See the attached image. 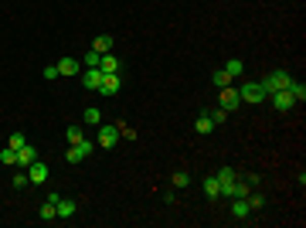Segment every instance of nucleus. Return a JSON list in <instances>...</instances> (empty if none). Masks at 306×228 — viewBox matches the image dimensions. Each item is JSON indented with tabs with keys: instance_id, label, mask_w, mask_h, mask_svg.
I'll list each match as a JSON object with an SVG mask.
<instances>
[{
	"instance_id": "7",
	"label": "nucleus",
	"mask_w": 306,
	"mask_h": 228,
	"mask_svg": "<svg viewBox=\"0 0 306 228\" xmlns=\"http://www.w3.org/2000/svg\"><path fill=\"white\" fill-rule=\"evenodd\" d=\"M99 72H102V75H119V58H116L113 51H109V55H102Z\"/></svg>"
},
{
	"instance_id": "4",
	"label": "nucleus",
	"mask_w": 306,
	"mask_h": 228,
	"mask_svg": "<svg viewBox=\"0 0 306 228\" xmlns=\"http://www.w3.org/2000/svg\"><path fill=\"white\" fill-rule=\"evenodd\" d=\"M218 106H221L225 113H231V109H238V106H242V95H238V89H231V85H225V89H221V99H218Z\"/></svg>"
},
{
	"instance_id": "5",
	"label": "nucleus",
	"mask_w": 306,
	"mask_h": 228,
	"mask_svg": "<svg viewBox=\"0 0 306 228\" xmlns=\"http://www.w3.org/2000/svg\"><path fill=\"white\" fill-rule=\"evenodd\" d=\"M92 150H95V147H92L89 140H82V143H72V147H68V164H82V160L89 157Z\"/></svg>"
},
{
	"instance_id": "8",
	"label": "nucleus",
	"mask_w": 306,
	"mask_h": 228,
	"mask_svg": "<svg viewBox=\"0 0 306 228\" xmlns=\"http://www.w3.org/2000/svg\"><path fill=\"white\" fill-rule=\"evenodd\" d=\"M119 85H123V79H119V75H102L99 92H102V95H116V92H119Z\"/></svg>"
},
{
	"instance_id": "13",
	"label": "nucleus",
	"mask_w": 306,
	"mask_h": 228,
	"mask_svg": "<svg viewBox=\"0 0 306 228\" xmlns=\"http://www.w3.org/2000/svg\"><path fill=\"white\" fill-rule=\"evenodd\" d=\"M92 51H99V55H109V51H113V38H109V35H99L95 41H92Z\"/></svg>"
},
{
	"instance_id": "19",
	"label": "nucleus",
	"mask_w": 306,
	"mask_h": 228,
	"mask_svg": "<svg viewBox=\"0 0 306 228\" xmlns=\"http://www.w3.org/2000/svg\"><path fill=\"white\" fill-rule=\"evenodd\" d=\"M231 215H235V218H249V215H252L249 201H245V198H235V205H231Z\"/></svg>"
},
{
	"instance_id": "1",
	"label": "nucleus",
	"mask_w": 306,
	"mask_h": 228,
	"mask_svg": "<svg viewBox=\"0 0 306 228\" xmlns=\"http://www.w3.org/2000/svg\"><path fill=\"white\" fill-rule=\"evenodd\" d=\"M238 95H242V103H249V106L265 103V89H262V82H242Z\"/></svg>"
},
{
	"instance_id": "26",
	"label": "nucleus",
	"mask_w": 306,
	"mask_h": 228,
	"mask_svg": "<svg viewBox=\"0 0 306 228\" xmlns=\"http://www.w3.org/2000/svg\"><path fill=\"white\" fill-rule=\"evenodd\" d=\"M208 116H211V123H215V126H221V123H225V119H228V113H225V109H221V106H218V109H211V113H208Z\"/></svg>"
},
{
	"instance_id": "23",
	"label": "nucleus",
	"mask_w": 306,
	"mask_h": 228,
	"mask_svg": "<svg viewBox=\"0 0 306 228\" xmlns=\"http://www.w3.org/2000/svg\"><path fill=\"white\" fill-rule=\"evenodd\" d=\"M0 164H7V167H11V164H17V150L4 147V150H0Z\"/></svg>"
},
{
	"instance_id": "21",
	"label": "nucleus",
	"mask_w": 306,
	"mask_h": 228,
	"mask_svg": "<svg viewBox=\"0 0 306 228\" xmlns=\"http://www.w3.org/2000/svg\"><path fill=\"white\" fill-rule=\"evenodd\" d=\"M211 82H215L218 89H225V85H231V82H235V79H231V75H228L225 69H215V75H211Z\"/></svg>"
},
{
	"instance_id": "9",
	"label": "nucleus",
	"mask_w": 306,
	"mask_h": 228,
	"mask_svg": "<svg viewBox=\"0 0 306 228\" xmlns=\"http://www.w3.org/2000/svg\"><path fill=\"white\" fill-rule=\"evenodd\" d=\"M82 85H85V89H95V92H99V85H102V72H99V69H85V72H82Z\"/></svg>"
},
{
	"instance_id": "16",
	"label": "nucleus",
	"mask_w": 306,
	"mask_h": 228,
	"mask_svg": "<svg viewBox=\"0 0 306 228\" xmlns=\"http://www.w3.org/2000/svg\"><path fill=\"white\" fill-rule=\"evenodd\" d=\"M34 157H38V153H34V147H27V143H24V147L17 150V164H21V167H31V164H34Z\"/></svg>"
},
{
	"instance_id": "11",
	"label": "nucleus",
	"mask_w": 306,
	"mask_h": 228,
	"mask_svg": "<svg viewBox=\"0 0 306 228\" xmlns=\"http://www.w3.org/2000/svg\"><path fill=\"white\" fill-rule=\"evenodd\" d=\"M27 181L31 184H45L48 181V167L45 164H31V167H27Z\"/></svg>"
},
{
	"instance_id": "18",
	"label": "nucleus",
	"mask_w": 306,
	"mask_h": 228,
	"mask_svg": "<svg viewBox=\"0 0 306 228\" xmlns=\"http://www.w3.org/2000/svg\"><path fill=\"white\" fill-rule=\"evenodd\" d=\"M204 194L215 201V198H221V184H218V177H204Z\"/></svg>"
},
{
	"instance_id": "27",
	"label": "nucleus",
	"mask_w": 306,
	"mask_h": 228,
	"mask_svg": "<svg viewBox=\"0 0 306 228\" xmlns=\"http://www.w3.org/2000/svg\"><path fill=\"white\" fill-rule=\"evenodd\" d=\"M99 61H102L99 51H89V55H85V69H99Z\"/></svg>"
},
{
	"instance_id": "2",
	"label": "nucleus",
	"mask_w": 306,
	"mask_h": 228,
	"mask_svg": "<svg viewBox=\"0 0 306 228\" xmlns=\"http://www.w3.org/2000/svg\"><path fill=\"white\" fill-rule=\"evenodd\" d=\"M289 82H293V75H289V72H269V75H265V79H262V89H265V95H269V92H279V89H289Z\"/></svg>"
},
{
	"instance_id": "17",
	"label": "nucleus",
	"mask_w": 306,
	"mask_h": 228,
	"mask_svg": "<svg viewBox=\"0 0 306 228\" xmlns=\"http://www.w3.org/2000/svg\"><path fill=\"white\" fill-rule=\"evenodd\" d=\"M225 72L231 75V79H238V75L245 72V61H242V58H228V61H225Z\"/></svg>"
},
{
	"instance_id": "20",
	"label": "nucleus",
	"mask_w": 306,
	"mask_h": 228,
	"mask_svg": "<svg viewBox=\"0 0 306 228\" xmlns=\"http://www.w3.org/2000/svg\"><path fill=\"white\" fill-rule=\"evenodd\" d=\"M38 218H41V221H55V218H58L55 201H45V205H41V211H38Z\"/></svg>"
},
{
	"instance_id": "31",
	"label": "nucleus",
	"mask_w": 306,
	"mask_h": 228,
	"mask_svg": "<svg viewBox=\"0 0 306 228\" xmlns=\"http://www.w3.org/2000/svg\"><path fill=\"white\" fill-rule=\"evenodd\" d=\"M45 79H51V82L61 79V75H58V65H48V69H45Z\"/></svg>"
},
{
	"instance_id": "3",
	"label": "nucleus",
	"mask_w": 306,
	"mask_h": 228,
	"mask_svg": "<svg viewBox=\"0 0 306 228\" xmlns=\"http://www.w3.org/2000/svg\"><path fill=\"white\" fill-rule=\"evenodd\" d=\"M119 143V123H99V147L113 150Z\"/></svg>"
},
{
	"instance_id": "10",
	"label": "nucleus",
	"mask_w": 306,
	"mask_h": 228,
	"mask_svg": "<svg viewBox=\"0 0 306 228\" xmlns=\"http://www.w3.org/2000/svg\"><path fill=\"white\" fill-rule=\"evenodd\" d=\"M235 177H238V174L231 171V167H221V171H218V184H221V194H225V198H228V191H231Z\"/></svg>"
},
{
	"instance_id": "22",
	"label": "nucleus",
	"mask_w": 306,
	"mask_h": 228,
	"mask_svg": "<svg viewBox=\"0 0 306 228\" xmlns=\"http://www.w3.org/2000/svg\"><path fill=\"white\" fill-rule=\"evenodd\" d=\"M289 92H293V99H296V103H303V99H306V85H303V82H289Z\"/></svg>"
},
{
	"instance_id": "24",
	"label": "nucleus",
	"mask_w": 306,
	"mask_h": 228,
	"mask_svg": "<svg viewBox=\"0 0 306 228\" xmlns=\"http://www.w3.org/2000/svg\"><path fill=\"white\" fill-rule=\"evenodd\" d=\"M65 137H68V143H82V140H85L79 126H68V129H65Z\"/></svg>"
},
{
	"instance_id": "6",
	"label": "nucleus",
	"mask_w": 306,
	"mask_h": 228,
	"mask_svg": "<svg viewBox=\"0 0 306 228\" xmlns=\"http://www.w3.org/2000/svg\"><path fill=\"white\" fill-rule=\"evenodd\" d=\"M269 95H272V106H276V109H283V113H286V109H293V106H296V99H293V92H289V89L269 92Z\"/></svg>"
},
{
	"instance_id": "28",
	"label": "nucleus",
	"mask_w": 306,
	"mask_h": 228,
	"mask_svg": "<svg viewBox=\"0 0 306 228\" xmlns=\"http://www.w3.org/2000/svg\"><path fill=\"white\" fill-rule=\"evenodd\" d=\"M119 140H136V129L126 126V123H119Z\"/></svg>"
},
{
	"instance_id": "32",
	"label": "nucleus",
	"mask_w": 306,
	"mask_h": 228,
	"mask_svg": "<svg viewBox=\"0 0 306 228\" xmlns=\"http://www.w3.org/2000/svg\"><path fill=\"white\" fill-rule=\"evenodd\" d=\"M14 187H27V174H17L14 177Z\"/></svg>"
},
{
	"instance_id": "30",
	"label": "nucleus",
	"mask_w": 306,
	"mask_h": 228,
	"mask_svg": "<svg viewBox=\"0 0 306 228\" xmlns=\"http://www.w3.org/2000/svg\"><path fill=\"white\" fill-rule=\"evenodd\" d=\"M85 123H92V126H99V123H102V116H99V109H85Z\"/></svg>"
},
{
	"instance_id": "15",
	"label": "nucleus",
	"mask_w": 306,
	"mask_h": 228,
	"mask_svg": "<svg viewBox=\"0 0 306 228\" xmlns=\"http://www.w3.org/2000/svg\"><path fill=\"white\" fill-rule=\"evenodd\" d=\"M58 75H79V61L75 58H61L58 61Z\"/></svg>"
},
{
	"instance_id": "29",
	"label": "nucleus",
	"mask_w": 306,
	"mask_h": 228,
	"mask_svg": "<svg viewBox=\"0 0 306 228\" xmlns=\"http://www.w3.org/2000/svg\"><path fill=\"white\" fill-rule=\"evenodd\" d=\"M7 147H11V150H21L24 147V137H21V133H11V137H7Z\"/></svg>"
},
{
	"instance_id": "25",
	"label": "nucleus",
	"mask_w": 306,
	"mask_h": 228,
	"mask_svg": "<svg viewBox=\"0 0 306 228\" xmlns=\"http://www.w3.org/2000/svg\"><path fill=\"white\" fill-rule=\"evenodd\" d=\"M187 184H191V174H187V171L174 174V187H187Z\"/></svg>"
},
{
	"instance_id": "14",
	"label": "nucleus",
	"mask_w": 306,
	"mask_h": 228,
	"mask_svg": "<svg viewBox=\"0 0 306 228\" xmlns=\"http://www.w3.org/2000/svg\"><path fill=\"white\" fill-rule=\"evenodd\" d=\"M194 129H197L201 137H208V133H215V123H211V116H208V113H201V116H197V123H194Z\"/></svg>"
},
{
	"instance_id": "12",
	"label": "nucleus",
	"mask_w": 306,
	"mask_h": 228,
	"mask_svg": "<svg viewBox=\"0 0 306 228\" xmlns=\"http://www.w3.org/2000/svg\"><path fill=\"white\" fill-rule=\"evenodd\" d=\"M55 211H58V218H72L75 211H79V205H75V201H68V198H58Z\"/></svg>"
}]
</instances>
